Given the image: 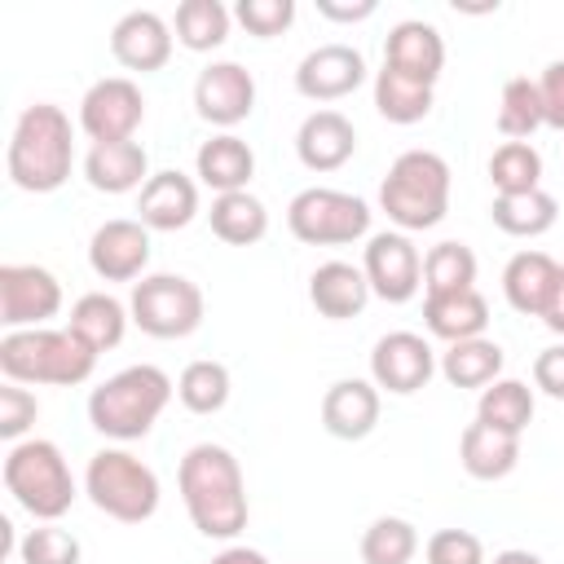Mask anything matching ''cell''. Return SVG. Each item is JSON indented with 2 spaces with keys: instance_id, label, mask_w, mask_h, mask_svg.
<instances>
[{
  "instance_id": "cell-15",
  "label": "cell",
  "mask_w": 564,
  "mask_h": 564,
  "mask_svg": "<svg viewBox=\"0 0 564 564\" xmlns=\"http://www.w3.org/2000/svg\"><path fill=\"white\" fill-rule=\"evenodd\" d=\"M366 79V57L352 44H322L295 66V88L308 101H339Z\"/></svg>"
},
{
  "instance_id": "cell-9",
  "label": "cell",
  "mask_w": 564,
  "mask_h": 564,
  "mask_svg": "<svg viewBox=\"0 0 564 564\" xmlns=\"http://www.w3.org/2000/svg\"><path fill=\"white\" fill-rule=\"evenodd\" d=\"M128 313L154 339H185L203 326V291L181 273H150L132 286Z\"/></svg>"
},
{
  "instance_id": "cell-19",
  "label": "cell",
  "mask_w": 564,
  "mask_h": 564,
  "mask_svg": "<svg viewBox=\"0 0 564 564\" xmlns=\"http://www.w3.org/2000/svg\"><path fill=\"white\" fill-rule=\"evenodd\" d=\"M137 212H141V225H145V229L176 234V229H185V225L198 216V185H194L185 172H176V167L154 172V176L141 185Z\"/></svg>"
},
{
  "instance_id": "cell-46",
  "label": "cell",
  "mask_w": 564,
  "mask_h": 564,
  "mask_svg": "<svg viewBox=\"0 0 564 564\" xmlns=\"http://www.w3.org/2000/svg\"><path fill=\"white\" fill-rule=\"evenodd\" d=\"M379 4L375 0H352V4H339V0H317V13L322 18H330V22H361V18H370Z\"/></svg>"
},
{
  "instance_id": "cell-17",
  "label": "cell",
  "mask_w": 564,
  "mask_h": 564,
  "mask_svg": "<svg viewBox=\"0 0 564 564\" xmlns=\"http://www.w3.org/2000/svg\"><path fill=\"white\" fill-rule=\"evenodd\" d=\"M110 53H115V62L128 66V70H141V75L163 70L167 57H172V26H167L154 9H132V13H123V18L115 22V31H110Z\"/></svg>"
},
{
  "instance_id": "cell-5",
  "label": "cell",
  "mask_w": 564,
  "mask_h": 564,
  "mask_svg": "<svg viewBox=\"0 0 564 564\" xmlns=\"http://www.w3.org/2000/svg\"><path fill=\"white\" fill-rule=\"evenodd\" d=\"M379 207L401 229L441 225L445 212H449V163L436 150L397 154L388 176H383V185H379Z\"/></svg>"
},
{
  "instance_id": "cell-38",
  "label": "cell",
  "mask_w": 564,
  "mask_h": 564,
  "mask_svg": "<svg viewBox=\"0 0 564 564\" xmlns=\"http://www.w3.org/2000/svg\"><path fill=\"white\" fill-rule=\"evenodd\" d=\"M489 181L498 194H529L542 181V154L529 141H502L489 159Z\"/></svg>"
},
{
  "instance_id": "cell-8",
  "label": "cell",
  "mask_w": 564,
  "mask_h": 564,
  "mask_svg": "<svg viewBox=\"0 0 564 564\" xmlns=\"http://www.w3.org/2000/svg\"><path fill=\"white\" fill-rule=\"evenodd\" d=\"M286 229L308 247H344L370 229V207L344 189H300L286 207Z\"/></svg>"
},
{
  "instance_id": "cell-35",
  "label": "cell",
  "mask_w": 564,
  "mask_h": 564,
  "mask_svg": "<svg viewBox=\"0 0 564 564\" xmlns=\"http://www.w3.org/2000/svg\"><path fill=\"white\" fill-rule=\"evenodd\" d=\"M542 123H546V115H542L538 79H529V75L507 79V84H502V101H498V132L511 137V141H524V137H533Z\"/></svg>"
},
{
  "instance_id": "cell-16",
  "label": "cell",
  "mask_w": 564,
  "mask_h": 564,
  "mask_svg": "<svg viewBox=\"0 0 564 564\" xmlns=\"http://www.w3.org/2000/svg\"><path fill=\"white\" fill-rule=\"evenodd\" d=\"M88 264L106 282H132L150 264V229L141 220H106L88 242Z\"/></svg>"
},
{
  "instance_id": "cell-27",
  "label": "cell",
  "mask_w": 564,
  "mask_h": 564,
  "mask_svg": "<svg viewBox=\"0 0 564 564\" xmlns=\"http://www.w3.org/2000/svg\"><path fill=\"white\" fill-rule=\"evenodd\" d=\"M194 167H198V181H203L207 189L234 194V189H247V181H251V172H256V154H251V145H247L242 137L220 132V137H212V141L198 145Z\"/></svg>"
},
{
  "instance_id": "cell-22",
  "label": "cell",
  "mask_w": 564,
  "mask_h": 564,
  "mask_svg": "<svg viewBox=\"0 0 564 564\" xmlns=\"http://www.w3.org/2000/svg\"><path fill=\"white\" fill-rule=\"evenodd\" d=\"M555 282H560V264L546 256V251H516L502 269V291H507V304L524 317H542L551 295H555Z\"/></svg>"
},
{
  "instance_id": "cell-30",
  "label": "cell",
  "mask_w": 564,
  "mask_h": 564,
  "mask_svg": "<svg viewBox=\"0 0 564 564\" xmlns=\"http://www.w3.org/2000/svg\"><path fill=\"white\" fill-rule=\"evenodd\" d=\"M70 330H75L88 348L106 352V348H115V344L123 339V330H128V308H123L115 295H106V291H88V295H79L75 308H70Z\"/></svg>"
},
{
  "instance_id": "cell-25",
  "label": "cell",
  "mask_w": 564,
  "mask_h": 564,
  "mask_svg": "<svg viewBox=\"0 0 564 564\" xmlns=\"http://www.w3.org/2000/svg\"><path fill=\"white\" fill-rule=\"evenodd\" d=\"M145 167H150V159H145V145H137V141H101L84 154V176L101 194H128V189L145 185L150 181Z\"/></svg>"
},
{
  "instance_id": "cell-34",
  "label": "cell",
  "mask_w": 564,
  "mask_h": 564,
  "mask_svg": "<svg viewBox=\"0 0 564 564\" xmlns=\"http://www.w3.org/2000/svg\"><path fill=\"white\" fill-rule=\"evenodd\" d=\"M176 40L189 53H212L229 40V9L220 0H181L176 4Z\"/></svg>"
},
{
  "instance_id": "cell-36",
  "label": "cell",
  "mask_w": 564,
  "mask_h": 564,
  "mask_svg": "<svg viewBox=\"0 0 564 564\" xmlns=\"http://www.w3.org/2000/svg\"><path fill=\"white\" fill-rule=\"evenodd\" d=\"M176 397H181V405L189 414H216L229 401V370L220 361H212V357H198V361H189L181 370Z\"/></svg>"
},
{
  "instance_id": "cell-2",
  "label": "cell",
  "mask_w": 564,
  "mask_h": 564,
  "mask_svg": "<svg viewBox=\"0 0 564 564\" xmlns=\"http://www.w3.org/2000/svg\"><path fill=\"white\" fill-rule=\"evenodd\" d=\"M9 181L26 194H53L66 185L70 163H75V141H70V119L53 101H35L18 115L13 137H9Z\"/></svg>"
},
{
  "instance_id": "cell-23",
  "label": "cell",
  "mask_w": 564,
  "mask_h": 564,
  "mask_svg": "<svg viewBox=\"0 0 564 564\" xmlns=\"http://www.w3.org/2000/svg\"><path fill=\"white\" fill-rule=\"evenodd\" d=\"M308 300H313V308H317L322 317L344 322V317H357V313L366 308L370 282H366V273H361L357 264H348V260H326V264H317L313 278H308Z\"/></svg>"
},
{
  "instance_id": "cell-28",
  "label": "cell",
  "mask_w": 564,
  "mask_h": 564,
  "mask_svg": "<svg viewBox=\"0 0 564 564\" xmlns=\"http://www.w3.org/2000/svg\"><path fill=\"white\" fill-rule=\"evenodd\" d=\"M207 220H212V234H216L220 242H229V247H251V242H260V238L269 234V212H264V203H260L256 194H247V189L216 194Z\"/></svg>"
},
{
  "instance_id": "cell-10",
  "label": "cell",
  "mask_w": 564,
  "mask_h": 564,
  "mask_svg": "<svg viewBox=\"0 0 564 564\" xmlns=\"http://www.w3.org/2000/svg\"><path fill=\"white\" fill-rule=\"evenodd\" d=\"M141 119H145V97L123 75L97 79L84 93V101H79V128L93 137V145H101V141H132Z\"/></svg>"
},
{
  "instance_id": "cell-41",
  "label": "cell",
  "mask_w": 564,
  "mask_h": 564,
  "mask_svg": "<svg viewBox=\"0 0 564 564\" xmlns=\"http://www.w3.org/2000/svg\"><path fill=\"white\" fill-rule=\"evenodd\" d=\"M234 18H238L251 35L273 40V35H282V31L295 22V0H238V4H234Z\"/></svg>"
},
{
  "instance_id": "cell-20",
  "label": "cell",
  "mask_w": 564,
  "mask_h": 564,
  "mask_svg": "<svg viewBox=\"0 0 564 564\" xmlns=\"http://www.w3.org/2000/svg\"><path fill=\"white\" fill-rule=\"evenodd\" d=\"M352 150H357V128L339 110H313L295 132V154L308 172H335L352 159Z\"/></svg>"
},
{
  "instance_id": "cell-37",
  "label": "cell",
  "mask_w": 564,
  "mask_h": 564,
  "mask_svg": "<svg viewBox=\"0 0 564 564\" xmlns=\"http://www.w3.org/2000/svg\"><path fill=\"white\" fill-rule=\"evenodd\" d=\"M423 286L427 295H449V291H471L476 286V256L463 242H436L423 256Z\"/></svg>"
},
{
  "instance_id": "cell-6",
  "label": "cell",
  "mask_w": 564,
  "mask_h": 564,
  "mask_svg": "<svg viewBox=\"0 0 564 564\" xmlns=\"http://www.w3.org/2000/svg\"><path fill=\"white\" fill-rule=\"evenodd\" d=\"M4 489L35 520H57L75 502V476L53 441H18L4 454Z\"/></svg>"
},
{
  "instance_id": "cell-45",
  "label": "cell",
  "mask_w": 564,
  "mask_h": 564,
  "mask_svg": "<svg viewBox=\"0 0 564 564\" xmlns=\"http://www.w3.org/2000/svg\"><path fill=\"white\" fill-rule=\"evenodd\" d=\"M538 93H542V115H546V128H560L564 132V62H551L538 79Z\"/></svg>"
},
{
  "instance_id": "cell-44",
  "label": "cell",
  "mask_w": 564,
  "mask_h": 564,
  "mask_svg": "<svg viewBox=\"0 0 564 564\" xmlns=\"http://www.w3.org/2000/svg\"><path fill=\"white\" fill-rule=\"evenodd\" d=\"M533 383H538L546 397L564 401V344H551V348H542V352L533 357Z\"/></svg>"
},
{
  "instance_id": "cell-42",
  "label": "cell",
  "mask_w": 564,
  "mask_h": 564,
  "mask_svg": "<svg viewBox=\"0 0 564 564\" xmlns=\"http://www.w3.org/2000/svg\"><path fill=\"white\" fill-rule=\"evenodd\" d=\"M427 564H485V546L467 529H436L423 546Z\"/></svg>"
},
{
  "instance_id": "cell-47",
  "label": "cell",
  "mask_w": 564,
  "mask_h": 564,
  "mask_svg": "<svg viewBox=\"0 0 564 564\" xmlns=\"http://www.w3.org/2000/svg\"><path fill=\"white\" fill-rule=\"evenodd\" d=\"M542 322H546L555 335H564V264H560V282H555V295H551V304H546Z\"/></svg>"
},
{
  "instance_id": "cell-39",
  "label": "cell",
  "mask_w": 564,
  "mask_h": 564,
  "mask_svg": "<svg viewBox=\"0 0 564 564\" xmlns=\"http://www.w3.org/2000/svg\"><path fill=\"white\" fill-rule=\"evenodd\" d=\"M414 551H419V533L401 516H379L361 533V560L366 564H410Z\"/></svg>"
},
{
  "instance_id": "cell-26",
  "label": "cell",
  "mask_w": 564,
  "mask_h": 564,
  "mask_svg": "<svg viewBox=\"0 0 564 564\" xmlns=\"http://www.w3.org/2000/svg\"><path fill=\"white\" fill-rule=\"evenodd\" d=\"M423 322L445 344L480 339L485 326H489V304H485V295L476 286L471 291H449V295H427L423 300Z\"/></svg>"
},
{
  "instance_id": "cell-48",
  "label": "cell",
  "mask_w": 564,
  "mask_h": 564,
  "mask_svg": "<svg viewBox=\"0 0 564 564\" xmlns=\"http://www.w3.org/2000/svg\"><path fill=\"white\" fill-rule=\"evenodd\" d=\"M212 564H269V560H264L256 546H225Z\"/></svg>"
},
{
  "instance_id": "cell-3",
  "label": "cell",
  "mask_w": 564,
  "mask_h": 564,
  "mask_svg": "<svg viewBox=\"0 0 564 564\" xmlns=\"http://www.w3.org/2000/svg\"><path fill=\"white\" fill-rule=\"evenodd\" d=\"M172 379L159 366H128L88 397V423L110 441H141L172 401Z\"/></svg>"
},
{
  "instance_id": "cell-49",
  "label": "cell",
  "mask_w": 564,
  "mask_h": 564,
  "mask_svg": "<svg viewBox=\"0 0 564 564\" xmlns=\"http://www.w3.org/2000/svg\"><path fill=\"white\" fill-rule=\"evenodd\" d=\"M489 564H542L533 551H520V546H511V551H498Z\"/></svg>"
},
{
  "instance_id": "cell-1",
  "label": "cell",
  "mask_w": 564,
  "mask_h": 564,
  "mask_svg": "<svg viewBox=\"0 0 564 564\" xmlns=\"http://www.w3.org/2000/svg\"><path fill=\"white\" fill-rule=\"evenodd\" d=\"M176 485H181V502L194 520V529L203 538H238L247 529V485H242V467L238 458L225 449V445H194L185 458H181V471H176Z\"/></svg>"
},
{
  "instance_id": "cell-4",
  "label": "cell",
  "mask_w": 564,
  "mask_h": 564,
  "mask_svg": "<svg viewBox=\"0 0 564 564\" xmlns=\"http://www.w3.org/2000/svg\"><path fill=\"white\" fill-rule=\"evenodd\" d=\"M97 348H88L70 326L66 330H9L0 339V370L9 383H53V388H75L93 375Z\"/></svg>"
},
{
  "instance_id": "cell-14",
  "label": "cell",
  "mask_w": 564,
  "mask_h": 564,
  "mask_svg": "<svg viewBox=\"0 0 564 564\" xmlns=\"http://www.w3.org/2000/svg\"><path fill=\"white\" fill-rule=\"evenodd\" d=\"M194 106L216 128L242 123L251 115V106H256V79H251V70L238 66V62H212L194 79Z\"/></svg>"
},
{
  "instance_id": "cell-21",
  "label": "cell",
  "mask_w": 564,
  "mask_h": 564,
  "mask_svg": "<svg viewBox=\"0 0 564 564\" xmlns=\"http://www.w3.org/2000/svg\"><path fill=\"white\" fill-rule=\"evenodd\" d=\"M379 423V388L370 379H339L322 397V427L339 441H361Z\"/></svg>"
},
{
  "instance_id": "cell-18",
  "label": "cell",
  "mask_w": 564,
  "mask_h": 564,
  "mask_svg": "<svg viewBox=\"0 0 564 564\" xmlns=\"http://www.w3.org/2000/svg\"><path fill=\"white\" fill-rule=\"evenodd\" d=\"M383 66L419 79V84H436L441 79V66H445V40L432 22H397L388 31V44H383Z\"/></svg>"
},
{
  "instance_id": "cell-43",
  "label": "cell",
  "mask_w": 564,
  "mask_h": 564,
  "mask_svg": "<svg viewBox=\"0 0 564 564\" xmlns=\"http://www.w3.org/2000/svg\"><path fill=\"white\" fill-rule=\"evenodd\" d=\"M35 414H40V401L26 388H18V383H4L0 388V436L4 441L18 445V436L35 423Z\"/></svg>"
},
{
  "instance_id": "cell-11",
  "label": "cell",
  "mask_w": 564,
  "mask_h": 564,
  "mask_svg": "<svg viewBox=\"0 0 564 564\" xmlns=\"http://www.w3.org/2000/svg\"><path fill=\"white\" fill-rule=\"evenodd\" d=\"M62 308V282L40 264H0V322L9 330H35Z\"/></svg>"
},
{
  "instance_id": "cell-13",
  "label": "cell",
  "mask_w": 564,
  "mask_h": 564,
  "mask_svg": "<svg viewBox=\"0 0 564 564\" xmlns=\"http://www.w3.org/2000/svg\"><path fill=\"white\" fill-rule=\"evenodd\" d=\"M432 370H436V352L414 330H392L370 352V383L375 388H388L397 397H410V392L427 388Z\"/></svg>"
},
{
  "instance_id": "cell-7",
  "label": "cell",
  "mask_w": 564,
  "mask_h": 564,
  "mask_svg": "<svg viewBox=\"0 0 564 564\" xmlns=\"http://www.w3.org/2000/svg\"><path fill=\"white\" fill-rule=\"evenodd\" d=\"M84 494L119 524H141L159 511V476L128 449H97L84 471Z\"/></svg>"
},
{
  "instance_id": "cell-32",
  "label": "cell",
  "mask_w": 564,
  "mask_h": 564,
  "mask_svg": "<svg viewBox=\"0 0 564 564\" xmlns=\"http://www.w3.org/2000/svg\"><path fill=\"white\" fill-rule=\"evenodd\" d=\"M502 370V348L494 339H463V344H449L441 352V375L454 383V388H489Z\"/></svg>"
},
{
  "instance_id": "cell-40",
  "label": "cell",
  "mask_w": 564,
  "mask_h": 564,
  "mask_svg": "<svg viewBox=\"0 0 564 564\" xmlns=\"http://www.w3.org/2000/svg\"><path fill=\"white\" fill-rule=\"evenodd\" d=\"M18 555L22 564H79V538L48 520L18 542Z\"/></svg>"
},
{
  "instance_id": "cell-31",
  "label": "cell",
  "mask_w": 564,
  "mask_h": 564,
  "mask_svg": "<svg viewBox=\"0 0 564 564\" xmlns=\"http://www.w3.org/2000/svg\"><path fill=\"white\" fill-rule=\"evenodd\" d=\"M375 110L388 123H419L432 110V84H419V79L383 66L375 75Z\"/></svg>"
},
{
  "instance_id": "cell-33",
  "label": "cell",
  "mask_w": 564,
  "mask_h": 564,
  "mask_svg": "<svg viewBox=\"0 0 564 564\" xmlns=\"http://www.w3.org/2000/svg\"><path fill=\"white\" fill-rule=\"evenodd\" d=\"M476 419L498 427V432L520 436L529 427V419H533V388L520 383V379H494L489 388H480Z\"/></svg>"
},
{
  "instance_id": "cell-12",
  "label": "cell",
  "mask_w": 564,
  "mask_h": 564,
  "mask_svg": "<svg viewBox=\"0 0 564 564\" xmlns=\"http://www.w3.org/2000/svg\"><path fill=\"white\" fill-rule=\"evenodd\" d=\"M361 273L370 282V295L388 304H405L423 286V260L405 234H375L361 260Z\"/></svg>"
},
{
  "instance_id": "cell-29",
  "label": "cell",
  "mask_w": 564,
  "mask_h": 564,
  "mask_svg": "<svg viewBox=\"0 0 564 564\" xmlns=\"http://www.w3.org/2000/svg\"><path fill=\"white\" fill-rule=\"evenodd\" d=\"M489 216L511 238H538V234H546L560 220V203L538 185L529 194H494Z\"/></svg>"
},
{
  "instance_id": "cell-24",
  "label": "cell",
  "mask_w": 564,
  "mask_h": 564,
  "mask_svg": "<svg viewBox=\"0 0 564 564\" xmlns=\"http://www.w3.org/2000/svg\"><path fill=\"white\" fill-rule=\"evenodd\" d=\"M458 463H463V471L471 480H502L520 463V436L498 432V427H489V423L476 419L458 436Z\"/></svg>"
}]
</instances>
